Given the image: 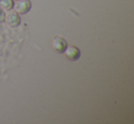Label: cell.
<instances>
[{
	"label": "cell",
	"mask_w": 134,
	"mask_h": 124,
	"mask_svg": "<svg viewBox=\"0 0 134 124\" xmlns=\"http://www.w3.org/2000/svg\"><path fill=\"white\" fill-rule=\"evenodd\" d=\"M13 6L17 13L26 14L31 8V3L30 2V0H19Z\"/></svg>",
	"instance_id": "1"
},
{
	"label": "cell",
	"mask_w": 134,
	"mask_h": 124,
	"mask_svg": "<svg viewBox=\"0 0 134 124\" xmlns=\"http://www.w3.org/2000/svg\"><path fill=\"white\" fill-rule=\"evenodd\" d=\"M63 53L65 54L67 58L71 61H75L80 57V50L74 46L67 47Z\"/></svg>",
	"instance_id": "2"
},
{
	"label": "cell",
	"mask_w": 134,
	"mask_h": 124,
	"mask_svg": "<svg viewBox=\"0 0 134 124\" xmlns=\"http://www.w3.org/2000/svg\"><path fill=\"white\" fill-rule=\"evenodd\" d=\"M5 17L10 27H18L20 24V17L16 11H9Z\"/></svg>",
	"instance_id": "3"
},
{
	"label": "cell",
	"mask_w": 134,
	"mask_h": 124,
	"mask_svg": "<svg viewBox=\"0 0 134 124\" xmlns=\"http://www.w3.org/2000/svg\"><path fill=\"white\" fill-rule=\"evenodd\" d=\"M52 46H53L54 49L59 53H63L65 48H67V43L65 39H63L61 37H55L52 41Z\"/></svg>",
	"instance_id": "4"
},
{
	"label": "cell",
	"mask_w": 134,
	"mask_h": 124,
	"mask_svg": "<svg viewBox=\"0 0 134 124\" xmlns=\"http://www.w3.org/2000/svg\"><path fill=\"white\" fill-rule=\"evenodd\" d=\"M13 1L12 0H0V6L3 9L10 10L13 8Z\"/></svg>",
	"instance_id": "5"
},
{
	"label": "cell",
	"mask_w": 134,
	"mask_h": 124,
	"mask_svg": "<svg viewBox=\"0 0 134 124\" xmlns=\"http://www.w3.org/2000/svg\"><path fill=\"white\" fill-rule=\"evenodd\" d=\"M4 19H5V14H4V12H3L2 10L0 9V23L3 22V21H4Z\"/></svg>",
	"instance_id": "6"
}]
</instances>
